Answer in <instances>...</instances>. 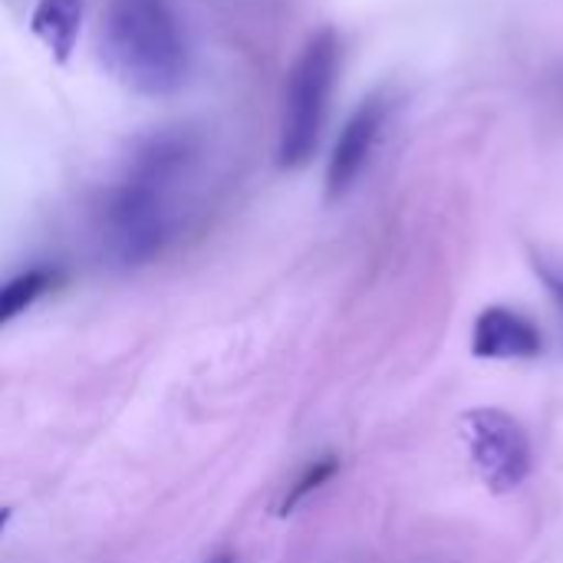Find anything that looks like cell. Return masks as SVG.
Here are the masks:
<instances>
[{
  "label": "cell",
  "mask_w": 563,
  "mask_h": 563,
  "mask_svg": "<svg viewBox=\"0 0 563 563\" xmlns=\"http://www.w3.org/2000/svg\"><path fill=\"white\" fill-rule=\"evenodd\" d=\"M185 158L188 145L181 135L152 139L139 152L132 175L109 195L102 211V238L115 264L139 267L162 254L172 234L168 185L181 172Z\"/></svg>",
  "instance_id": "6da1fadb"
},
{
  "label": "cell",
  "mask_w": 563,
  "mask_h": 563,
  "mask_svg": "<svg viewBox=\"0 0 563 563\" xmlns=\"http://www.w3.org/2000/svg\"><path fill=\"white\" fill-rule=\"evenodd\" d=\"M102 56L139 96H172L188 79V43L165 0H115L102 26Z\"/></svg>",
  "instance_id": "7a4b0ae2"
},
{
  "label": "cell",
  "mask_w": 563,
  "mask_h": 563,
  "mask_svg": "<svg viewBox=\"0 0 563 563\" xmlns=\"http://www.w3.org/2000/svg\"><path fill=\"white\" fill-rule=\"evenodd\" d=\"M340 69V43L333 30H320L300 49L287 89H284V112H280V142L277 162L284 168H300L313 158L327 119V106L333 96Z\"/></svg>",
  "instance_id": "3957f363"
},
{
  "label": "cell",
  "mask_w": 563,
  "mask_h": 563,
  "mask_svg": "<svg viewBox=\"0 0 563 563\" xmlns=\"http://www.w3.org/2000/svg\"><path fill=\"white\" fill-rule=\"evenodd\" d=\"M472 462L495 495H508L531 475V442L518 419L501 409H475L465 416Z\"/></svg>",
  "instance_id": "277c9868"
},
{
  "label": "cell",
  "mask_w": 563,
  "mask_h": 563,
  "mask_svg": "<svg viewBox=\"0 0 563 563\" xmlns=\"http://www.w3.org/2000/svg\"><path fill=\"white\" fill-rule=\"evenodd\" d=\"M386 112H389L386 96H369L343 125L336 148L330 155V168H327V195L330 198H343L353 188V181L360 178V172L366 168L369 152L386 125Z\"/></svg>",
  "instance_id": "5b68a950"
},
{
  "label": "cell",
  "mask_w": 563,
  "mask_h": 563,
  "mask_svg": "<svg viewBox=\"0 0 563 563\" xmlns=\"http://www.w3.org/2000/svg\"><path fill=\"white\" fill-rule=\"evenodd\" d=\"M544 346L538 327L508 310V307H492L478 317L475 336H472V353L478 360H531Z\"/></svg>",
  "instance_id": "8992f818"
},
{
  "label": "cell",
  "mask_w": 563,
  "mask_h": 563,
  "mask_svg": "<svg viewBox=\"0 0 563 563\" xmlns=\"http://www.w3.org/2000/svg\"><path fill=\"white\" fill-rule=\"evenodd\" d=\"M82 26V0H40L30 16V30L53 53L56 63H66L76 49Z\"/></svg>",
  "instance_id": "52a82bcc"
},
{
  "label": "cell",
  "mask_w": 563,
  "mask_h": 563,
  "mask_svg": "<svg viewBox=\"0 0 563 563\" xmlns=\"http://www.w3.org/2000/svg\"><path fill=\"white\" fill-rule=\"evenodd\" d=\"M56 280H59V274L53 267H30V271H20L16 277H10L7 284H0V327L16 320L20 313H26L40 297H46L56 287Z\"/></svg>",
  "instance_id": "ba28073f"
},
{
  "label": "cell",
  "mask_w": 563,
  "mask_h": 563,
  "mask_svg": "<svg viewBox=\"0 0 563 563\" xmlns=\"http://www.w3.org/2000/svg\"><path fill=\"white\" fill-rule=\"evenodd\" d=\"M340 472V459L336 455H320L317 462H310L303 472H300V478L287 488V495H284V501H280V508H277V515H290L294 508H300L313 492H320L323 485H330V478Z\"/></svg>",
  "instance_id": "9c48e42d"
},
{
  "label": "cell",
  "mask_w": 563,
  "mask_h": 563,
  "mask_svg": "<svg viewBox=\"0 0 563 563\" xmlns=\"http://www.w3.org/2000/svg\"><path fill=\"white\" fill-rule=\"evenodd\" d=\"M538 267H541L544 284L551 287V294L558 297V303H561L563 310V264H538Z\"/></svg>",
  "instance_id": "30bf717a"
},
{
  "label": "cell",
  "mask_w": 563,
  "mask_h": 563,
  "mask_svg": "<svg viewBox=\"0 0 563 563\" xmlns=\"http://www.w3.org/2000/svg\"><path fill=\"white\" fill-rule=\"evenodd\" d=\"M10 518H13V511H10V508H0V534H3V528L10 525Z\"/></svg>",
  "instance_id": "8fae6325"
},
{
  "label": "cell",
  "mask_w": 563,
  "mask_h": 563,
  "mask_svg": "<svg viewBox=\"0 0 563 563\" xmlns=\"http://www.w3.org/2000/svg\"><path fill=\"white\" fill-rule=\"evenodd\" d=\"M208 563H234V558H231V554H221V558H214V561Z\"/></svg>",
  "instance_id": "7c38bea8"
}]
</instances>
